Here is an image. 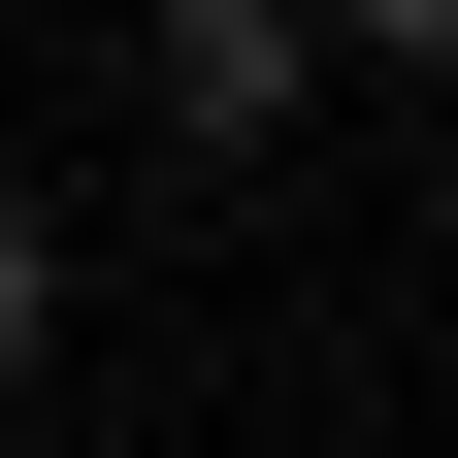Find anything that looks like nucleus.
<instances>
[{"instance_id": "nucleus-1", "label": "nucleus", "mask_w": 458, "mask_h": 458, "mask_svg": "<svg viewBox=\"0 0 458 458\" xmlns=\"http://www.w3.org/2000/svg\"><path fill=\"white\" fill-rule=\"evenodd\" d=\"M131 98H164L197 164H262V131L327 98V33H295V0H164V33H131Z\"/></svg>"}, {"instance_id": "nucleus-2", "label": "nucleus", "mask_w": 458, "mask_h": 458, "mask_svg": "<svg viewBox=\"0 0 458 458\" xmlns=\"http://www.w3.org/2000/svg\"><path fill=\"white\" fill-rule=\"evenodd\" d=\"M33 360H66V229L0 197V393H33Z\"/></svg>"}, {"instance_id": "nucleus-3", "label": "nucleus", "mask_w": 458, "mask_h": 458, "mask_svg": "<svg viewBox=\"0 0 458 458\" xmlns=\"http://www.w3.org/2000/svg\"><path fill=\"white\" fill-rule=\"evenodd\" d=\"M295 33H327V66H458V0H295Z\"/></svg>"}]
</instances>
